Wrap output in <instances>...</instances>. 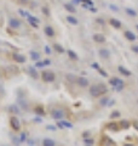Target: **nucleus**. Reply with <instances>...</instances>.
Wrapping results in <instances>:
<instances>
[{"mask_svg":"<svg viewBox=\"0 0 138 146\" xmlns=\"http://www.w3.org/2000/svg\"><path fill=\"white\" fill-rule=\"evenodd\" d=\"M108 91V88L104 84H94L92 86H90V94L93 97H99L103 94H105Z\"/></svg>","mask_w":138,"mask_h":146,"instance_id":"f257e3e1","label":"nucleus"},{"mask_svg":"<svg viewBox=\"0 0 138 146\" xmlns=\"http://www.w3.org/2000/svg\"><path fill=\"white\" fill-rule=\"evenodd\" d=\"M10 125H11V128H12L15 132H18L19 129H21V123H19V121L15 116H12L10 118Z\"/></svg>","mask_w":138,"mask_h":146,"instance_id":"f03ea898","label":"nucleus"},{"mask_svg":"<svg viewBox=\"0 0 138 146\" xmlns=\"http://www.w3.org/2000/svg\"><path fill=\"white\" fill-rule=\"evenodd\" d=\"M51 116H52V118H55V119H61V118H63V116H64V111H63V110H60V108L53 110V111L51 112Z\"/></svg>","mask_w":138,"mask_h":146,"instance_id":"7ed1b4c3","label":"nucleus"},{"mask_svg":"<svg viewBox=\"0 0 138 146\" xmlns=\"http://www.w3.org/2000/svg\"><path fill=\"white\" fill-rule=\"evenodd\" d=\"M107 129L111 132H119L120 130V124L117 122H110L107 124Z\"/></svg>","mask_w":138,"mask_h":146,"instance_id":"20e7f679","label":"nucleus"},{"mask_svg":"<svg viewBox=\"0 0 138 146\" xmlns=\"http://www.w3.org/2000/svg\"><path fill=\"white\" fill-rule=\"evenodd\" d=\"M41 78H43L44 82H53L55 80V74L52 72H44Z\"/></svg>","mask_w":138,"mask_h":146,"instance_id":"39448f33","label":"nucleus"},{"mask_svg":"<svg viewBox=\"0 0 138 146\" xmlns=\"http://www.w3.org/2000/svg\"><path fill=\"white\" fill-rule=\"evenodd\" d=\"M102 146H116V144H115V141L111 140L110 138L103 136V138H102Z\"/></svg>","mask_w":138,"mask_h":146,"instance_id":"423d86ee","label":"nucleus"},{"mask_svg":"<svg viewBox=\"0 0 138 146\" xmlns=\"http://www.w3.org/2000/svg\"><path fill=\"white\" fill-rule=\"evenodd\" d=\"M76 84L79 85V86H81V88H86V86H88V80L86 79V78H84V77H79V78H76Z\"/></svg>","mask_w":138,"mask_h":146,"instance_id":"0eeeda50","label":"nucleus"},{"mask_svg":"<svg viewBox=\"0 0 138 146\" xmlns=\"http://www.w3.org/2000/svg\"><path fill=\"white\" fill-rule=\"evenodd\" d=\"M110 84L113 85V86H119V85H121V84H124L122 83V80L121 79H119V78H111L110 79Z\"/></svg>","mask_w":138,"mask_h":146,"instance_id":"6e6552de","label":"nucleus"},{"mask_svg":"<svg viewBox=\"0 0 138 146\" xmlns=\"http://www.w3.org/2000/svg\"><path fill=\"white\" fill-rule=\"evenodd\" d=\"M34 111H35V113L39 115V116H44V115H45V110H44L43 106H36V107L34 108Z\"/></svg>","mask_w":138,"mask_h":146,"instance_id":"1a4fd4ad","label":"nucleus"},{"mask_svg":"<svg viewBox=\"0 0 138 146\" xmlns=\"http://www.w3.org/2000/svg\"><path fill=\"white\" fill-rule=\"evenodd\" d=\"M119 124H120L121 129H127V128H130V125H131V123L128 121H121V122H119Z\"/></svg>","mask_w":138,"mask_h":146,"instance_id":"9d476101","label":"nucleus"},{"mask_svg":"<svg viewBox=\"0 0 138 146\" xmlns=\"http://www.w3.org/2000/svg\"><path fill=\"white\" fill-rule=\"evenodd\" d=\"M43 145L44 146H56V142L52 140V139H45L43 141Z\"/></svg>","mask_w":138,"mask_h":146,"instance_id":"9b49d317","label":"nucleus"},{"mask_svg":"<svg viewBox=\"0 0 138 146\" xmlns=\"http://www.w3.org/2000/svg\"><path fill=\"white\" fill-rule=\"evenodd\" d=\"M13 59H15V60H16L17 62H21V63L26 61V59H24V57L22 56V55H18V54H16V55H13Z\"/></svg>","mask_w":138,"mask_h":146,"instance_id":"f8f14e48","label":"nucleus"},{"mask_svg":"<svg viewBox=\"0 0 138 146\" xmlns=\"http://www.w3.org/2000/svg\"><path fill=\"white\" fill-rule=\"evenodd\" d=\"M58 127H60V128H64V127H67V128H72L73 125L69 123V122H58Z\"/></svg>","mask_w":138,"mask_h":146,"instance_id":"ddd939ff","label":"nucleus"},{"mask_svg":"<svg viewBox=\"0 0 138 146\" xmlns=\"http://www.w3.org/2000/svg\"><path fill=\"white\" fill-rule=\"evenodd\" d=\"M119 71H120V72L122 73V74H124V76H126V77H128V76H131V72H130V71H127L126 68H124V67H121V66L119 67Z\"/></svg>","mask_w":138,"mask_h":146,"instance_id":"4468645a","label":"nucleus"},{"mask_svg":"<svg viewBox=\"0 0 138 146\" xmlns=\"http://www.w3.org/2000/svg\"><path fill=\"white\" fill-rule=\"evenodd\" d=\"M9 111L11 112V113H18L19 112V110H18V107L16 106V105H12V106H10V108H9Z\"/></svg>","mask_w":138,"mask_h":146,"instance_id":"2eb2a0df","label":"nucleus"},{"mask_svg":"<svg viewBox=\"0 0 138 146\" xmlns=\"http://www.w3.org/2000/svg\"><path fill=\"white\" fill-rule=\"evenodd\" d=\"M117 117H120V112H119V111L111 112V115H110V118H111V119H113V118H117Z\"/></svg>","mask_w":138,"mask_h":146,"instance_id":"dca6fc26","label":"nucleus"},{"mask_svg":"<svg viewBox=\"0 0 138 146\" xmlns=\"http://www.w3.org/2000/svg\"><path fill=\"white\" fill-rule=\"evenodd\" d=\"M29 73H30V76H32L33 78H38V73H36L33 68H29Z\"/></svg>","mask_w":138,"mask_h":146,"instance_id":"f3484780","label":"nucleus"},{"mask_svg":"<svg viewBox=\"0 0 138 146\" xmlns=\"http://www.w3.org/2000/svg\"><path fill=\"white\" fill-rule=\"evenodd\" d=\"M101 56L107 59V57L109 56V52H108V51H105V50H102V51H101Z\"/></svg>","mask_w":138,"mask_h":146,"instance_id":"a211bd4d","label":"nucleus"},{"mask_svg":"<svg viewBox=\"0 0 138 146\" xmlns=\"http://www.w3.org/2000/svg\"><path fill=\"white\" fill-rule=\"evenodd\" d=\"M19 102H21V106H22L23 108H26V110H28V103H27L26 101H23V100H21V101H19Z\"/></svg>","mask_w":138,"mask_h":146,"instance_id":"6ab92c4d","label":"nucleus"},{"mask_svg":"<svg viewBox=\"0 0 138 146\" xmlns=\"http://www.w3.org/2000/svg\"><path fill=\"white\" fill-rule=\"evenodd\" d=\"M107 102H109V99L108 97H104V99L101 100V105H108Z\"/></svg>","mask_w":138,"mask_h":146,"instance_id":"aec40b11","label":"nucleus"},{"mask_svg":"<svg viewBox=\"0 0 138 146\" xmlns=\"http://www.w3.org/2000/svg\"><path fill=\"white\" fill-rule=\"evenodd\" d=\"M94 39H96L97 42H103V36H101V35H96V36H94Z\"/></svg>","mask_w":138,"mask_h":146,"instance_id":"412c9836","label":"nucleus"},{"mask_svg":"<svg viewBox=\"0 0 138 146\" xmlns=\"http://www.w3.org/2000/svg\"><path fill=\"white\" fill-rule=\"evenodd\" d=\"M85 142H86L87 145H92V144H93V140H92V139H85Z\"/></svg>","mask_w":138,"mask_h":146,"instance_id":"4be33fe9","label":"nucleus"},{"mask_svg":"<svg viewBox=\"0 0 138 146\" xmlns=\"http://www.w3.org/2000/svg\"><path fill=\"white\" fill-rule=\"evenodd\" d=\"M132 125L138 130V121H133V122H132Z\"/></svg>","mask_w":138,"mask_h":146,"instance_id":"5701e85b","label":"nucleus"},{"mask_svg":"<svg viewBox=\"0 0 138 146\" xmlns=\"http://www.w3.org/2000/svg\"><path fill=\"white\" fill-rule=\"evenodd\" d=\"M69 55H70V57H72V59H76V56H75V54H74L73 51H69Z\"/></svg>","mask_w":138,"mask_h":146,"instance_id":"b1692460","label":"nucleus"},{"mask_svg":"<svg viewBox=\"0 0 138 146\" xmlns=\"http://www.w3.org/2000/svg\"><path fill=\"white\" fill-rule=\"evenodd\" d=\"M126 35H127V38H130V39H133L134 38L133 34H131V33H126Z\"/></svg>","mask_w":138,"mask_h":146,"instance_id":"393cba45","label":"nucleus"},{"mask_svg":"<svg viewBox=\"0 0 138 146\" xmlns=\"http://www.w3.org/2000/svg\"><path fill=\"white\" fill-rule=\"evenodd\" d=\"M39 57V55L38 54H32V59H34V60H36Z\"/></svg>","mask_w":138,"mask_h":146,"instance_id":"a878e982","label":"nucleus"},{"mask_svg":"<svg viewBox=\"0 0 138 146\" xmlns=\"http://www.w3.org/2000/svg\"><path fill=\"white\" fill-rule=\"evenodd\" d=\"M99 73H101V74H102L103 77H107V73H105L104 71H102V69H99Z\"/></svg>","mask_w":138,"mask_h":146,"instance_id":"bb28decb","label":"nucleus"},{"mask_svg":"<svg viewBox=\"0 0 138 146\" xmlns=\"http://www.w3.org/2000/svg\"><path fill=\"white\" fill-rule=\"evenodd\" d=\"M46 32H47V34H49V35H52V30H51L50 28H47V29H46Z\"/></svg>","mask_w":138,"mask_h":146,"instance_id":"cd10ccee","label":"nucleus"},{"mask_svg":"<svg viewBox=\"0 0 138 146\" xmlns=\"http://www.w3.org/2000/svg\"><path fill=\"white\" fill-rule=\"evenodd\" d=\"M56 49H57L58 51H63V49H62L61 46H58V45H56Z\"/></svg>","mask_w":138,"mask_h":146,"instance_id":"c85d7f7f","label":"nucleus"},{"mask_svg":"<svg viewBox=\"0 0 138 146\" xmlns=\"http://www.w3.org/2000/svg\"><path fill=\"white\" fill-rule=\"evenodd\" d=\"M36 66H38V67H43V66H44V63H41V62H38V63H36Z\"/></svg>","mask_w":138,"mask_h":146,"instance_id":"c756f323","label":"nucleus"},{"mask_svg":"<svg viewBox=\"0 0 138 146\" xmlns=\"http://www.w3.org/2000/svg\"><path fill=\"white\" fill-rule=\"evenodd\" d=\"M92 67H93V68H98V65H97V63H93Z\"/></svg>","mask_w":138,"mask_h":146,"instance_id":"7c9ffc66","label":"nucleus"},{"mask_svg":"<svg viewBox=\"0 0 138 146\" xmlns=\"http://www.w3.org/2000/svg\"><path fill=\"white\" fill-rule=\"evenodd\" d=\"M83 136H84V138H86V136H88V133H87V132H86V133H84V134H83Z\"/></svg>","mask_w":138,"mask_h":146,"instance_id":"2f4dec72","label":"nucleus"},{"mask_svg":"<svg viewBox=\"0 0 138 146\" xmlns=\"http://www.w3.org/2000/svg\"><path fill=\"white\" fill-rule=\"evenodd\" d=\"M24 139H26V135L22 134V135H21V140H24Z\"/></svg>","mask_w":138,"mask_h":146,"instance_id":"473e14b6","label":"nucleus"},{"mask_svg":"<svg viewBox=\"0 0 138 146\" xmlns=\"http://www.w3.org/2000/svg\"><path fill=\"white\" fill-rule=\"evenodd\" d=\"M49 63H50V61H49V60H46V61L44 62V65H49Z\"/></svg>","mask_w":138,"mask_h":146,"instance_id":"72a5a7b5","label":"nucleus"},{"mask_svg":"<svg viewBox=\"0 0 138 146\" xmlns=\"http://www.w3.org/2000/svg\"><path fill=\"white\" fill-rule=\"evenodd\" d=\"M124 146H133L132 144H124Z\"/></svg>","mask_w":138,"mask_h":146,"instance_id":"f704fd0d","label":"nucleus"},{"mask_svg":"<svg viewBox=\"0 0 138 146\" xmlns=\"http://www.w3.org/2000/svg\"><path fill=\"white\" fill-rule=\"evenodd\" d=\"M133 50H134V51H137V52H138V48H137V46H134V48H133Z\"/></svg>","mask_w":138,"mask_h":146,"instance_id":"c9c22d12","label":"nucleus"}]
</instances>
